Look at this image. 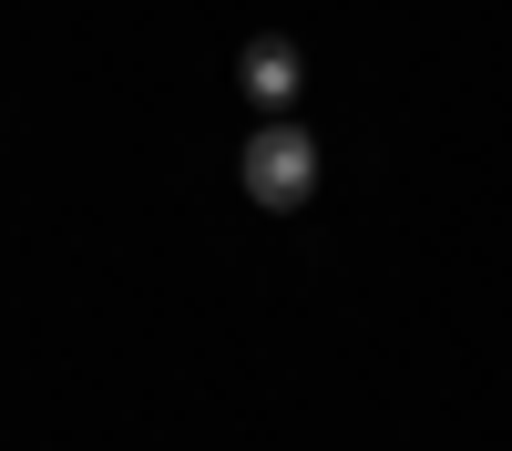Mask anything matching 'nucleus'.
I'll return each mask as SVG.
<instances>
[{
	"label": "nucleus",
	"mask_w": 512,
	"mask_h": 451,
	"mask_svg": "<svg viewBox=\"0 0 512 451\" xmlns=\"http://www.w3.org/2000/svg\"><path fill=\"white\" fill-rule=\"evenodd\" d=\"M236 82H246V103H267V113L297 103V41H277V31L246 41V52H236Z\"/></svg>",
	"instance_id": "nucleus-2"
},
{
	"label": "nucleus",
	"mask_w": 512,
	"mask_h": 451,
	"mask_svg": "<svg viewBox=\"0 0 512 451\" xmlns=\"http://www.w3.org/2000/svg\"><path fill=\"white\" fill-rule=\"evenodd\" d=\"M236 175H246V195L267 205V216H297V205L318 195V144L297 134L287 113H267V123H256V134H246V154H236Z\"/></svg>",
	"instance_id": "nucleus-1"
}]
</instances>
